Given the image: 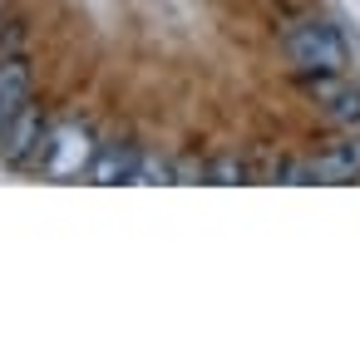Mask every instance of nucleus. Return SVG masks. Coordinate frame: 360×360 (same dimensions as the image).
<instances>
[{
    "label": "nucleus",
    "instance_id": "5",
    "mask_svg": "<svg viewBox=\"0 0 360 360\" xmlns=\"http://www.w3.org/2000/svg\"><path fill=\"white\" fill-rule=\"evenodd\" d=\"M45 114H40V104L30 99L25 109H15L6 124H0V163H11V168H30V158H35V148H40V139H45Z\"/></svg>",
    "mask_w": 360,
    "mask_h": 360
},
{
    "label": "nucleus",
    "instance_id": "8",
    "mask_svg": "<svg viewBox=\"0 0 360 360\" xmlns=\"http://www.w3.org/2000/svg\"><path fill=\"white\" fill-rule=\"evenodd\" d=\"M202 183H247V163L232 158V153H222V158L202 163Z\"/></svg>",
    "mask_w": 360,
    "mask_h": 360
},
{
    "label": "nucleus",
    "instance_id": "1",
    "mask_svg": "<svg viewBox=\"0 0 360 360\" xmlns=\"http://www.w3.org/2000/svg\"><path fill=\"white\" fill-rule=\"evenodd\" d=\"M281 55H286V65H291L296 75H340V70L350 65L345 35H340L330 20H321V15H306V20L286 25Z\"/></svg>",
    "mask_w": 360,
    "mask_h": 360
},
{
    "label": "nucleus",
    "instance_id": "4",
    "mask_svg": "<svg viewBox=\"0 0 360 360\" xmlns=\"http://www.w3.org/2000/svg\"><path fill=\"white\" fill-rule=\"evenodd\" d=\"M301 89L321 104V114L330 124H340V129L360 124V84L345 79V70L340 75H301Z\"/></svg>",
    "mask_w": 360,
    "mask_h": 360
},
{
    "label": "nucleus",
    "instance_id": "3",
    "mask_svg": "<svg viewBox=\"0 0 360 360\" xmlns=\"http://www.w3.org/2000/svg\"><path fill=\"white\" fill-rule=\"evenodd\" d=\"M286 178H296V183H360V134H345V139L326 143L321 153H311L306 163H291Z\"/></svg>",
    "mask_w": 360,
    "mask_h": 360
},
{
    "label": "nucleus",
    "instance_id": "2",
    "mask_svg": "<svg viewBox=\"0 0 360 360\" xmlns=\"http://www.w3.org/2000/svg\"><path fill=\"white\" fill-rule=\"evenodd\" d=\"M89 158H94V134H89V124H75V119H70V124L45 129V139H40L30 168L45 173V178H79V173L89 168Z\"/></svg>",
    "mask_w": 360,
    "mask_h": 360
},
{
    "label": "nucleus",
    "instance_id": "6",
    "mask_svg": "<svg viewBox=\"0 0 360 360\" xmlns=\"http://www.w3.org/2000/svg\"><path fill=\"white\" fill-rule=\"evenodd\" d=\"M139 158H143L139 143H94V158H89L84 178H89V183H104V188H109V183H134Z\"/></svg>",
    "mask_w": 360,
    "mask_h": 360
},
{
    "label": "nucleus",
    "instance_id": "7",
    "mask_svg": "<svg viewBox=\"0 0 360 360\" xmlns=\"http://www.w3.org/2000/svg\"><path fill=\"white\" fill-rule=\"evenodd\" d=\"M30 89H35V79H30L25 55H0V124L30 104Z\"/></svg>",
    "mask_w": 360,
    "mask_h": 360
}]
</instances>
